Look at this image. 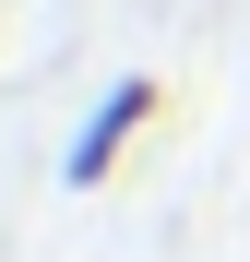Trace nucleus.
Segmentation results:
<instances>
[{
  "instance_id": "1",
  "label": "nucleus",
  "mask_w": 250,
  "mask_h": 262,
  "mask_svg": "<svg viewBox=\"0 0 250 262\" xmlns=\"http://www.w3.org/2000/svg\"><path fill=\"white\" fill-rule=\"evenodd\" d=\"M155 107H167V83H155V72H119L107 96H96V119L72 131V155H60V179H72V191H107V179H119V155H131L143 131H155Z\"/></svg>"
}]
</instances>
